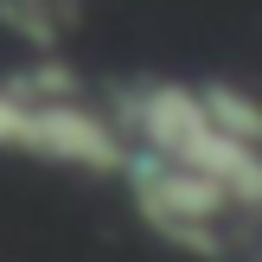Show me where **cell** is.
<instances>
[{
    "label": "cell",
    "instance_id": "obj_1",
    "mask_svg": "<svg viewBox=\"0 0 262 262\" xmlns=\"http://www.w3.org/2000/svg\"><path fill=\"white\" fill-rule=\"evenodd\" d=\"M0 26L26 38L38 58H51V45L71 32V0H0Z\"/></svg>",
    "mask_w": 262,
    "mask_h": 262
},
{
    "label": "cell",
    "instance_id": "obj_2",
    "mask_svg": "<svg viewBox=\"0 0 262 262\" xmlns=\"http://www.w3.org/2000/svg\"><path fill=\"white\" fill-rule=\"evenodd\" d=\"M243 262H262V211H256V230H250V250H243Z\"/></svg>",
    "mask_w": 262,
    "mask_h": 262
}]
</instances>
